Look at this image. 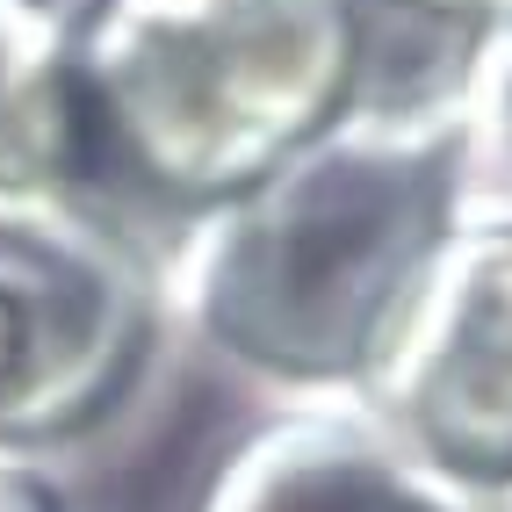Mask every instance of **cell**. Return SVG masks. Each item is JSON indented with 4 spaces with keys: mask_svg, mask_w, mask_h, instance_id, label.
Segmentation results:
<instances>
[{
    "mask_svg": "<svg viewBox=\"0 0 512 512\" xmlns=\"http://www.w3.org/2000/svg\"><path fill=\"white\" fill-rule=\"evenodd\" d=\"M476 152L462 94L361 101L275 174L195 210L174 267H159L166 311L253 383L354 397L469 210Z\"/></svg>",
    "mask_w": 512,
    "mask_h": 512,
    "instance_id": "cell-1",
    "label": "cell"
},
{
    "mask_svg": "<svg viewBox=\"0 0 512 512\" xmlns=\"http://www.w3.org/2000/svg\"><path fill=\"white\" fill-rule=\"evenodd\" d=\"M87 159L174 210L253 188L361 109V0H87L65 15Z\"/></svg>",
    "mask_w": 512,
    "mask_h": 512,
    "instance_id": "cell-2",
    "label": "cell"
},
{
    "mask_svg": "<svg viewBox=\"0 0 512 512\" xmlns=\"http://www.w3.org/2000/svg\"><path fill=\"white\" fill-rule=\"evenodd\" d=\"M166 275L80 188L0 195V462H51L138 397Z\"/></svg>",
    "mask_w": 512,
    "mask_h": 512,
    "instance_id": "cell-3",
    "label": "cell"
},
{
    "mask_svg": "<svg viewBox=\"0 0 512 512\" xmlns=\"http://www.w3.org/2000/svg\"><path fill=\"white\" fill-rule=\"evenodd\" d=\"M354 397L448 491L512 498V202L469 195Z\"/></svg>",
    "mask_w": 512,
    "mask_h": 512,
    "instance_id": "cell-4",
    "label": "cell"
},
{
    "mask_svg": "<svg viewBox=\"0 0 512 512\" xmlns=\"http://www.w3.org/2000/svg\"><path fill=\"white\" fill-rule=\"evenodd\" d=\"M426 476L361 397H289L210 469L195 512H469Z\"/></svg>",
    "mask_w": 512,
    "mask_h": 512,
    "instance_id": "cell-5",
    "label": "cell"
},
{
    "mask_svg": "<svg viewBox=\"0 0 512 512\" xmlns=\"http://www.w3.org/2000/svg\"><path fill=\"white\" fill-rule=\"evenodd\" d=\"M87 123L73 94L65 15L51 0H0V195L80 188Z\"/></svg>",
    "mask_w": 512,
    "mask_h": 512,
    "instance_id": "cell-6",
    "label": "cell"
},
{
    "mask_svg": "<svg viewBox=\"0 0 512 512\" xmlns=\"http://www.w3.org/2000/svg\"><path fill=\"white\" fill-rule=\"evenodd\" d=\"M462 101L476 116V145H491L498 159H512V8L498 22H484V58H476Z\"/></svg>",
    "mask_w": 512,
    "mask_h": 512,
    "instance_id": "cell-7",
    "label": "cell"
},
{
    "mask_svg": "<svg viewBox=\"0 0 512 512\" xmlns=\"http://www.w3.org/2000/svg\"><path fill=\"white\" fill-rule=\"evenodd\" d=\"M0 512H65V491L44 462H0Z\"/></svg>",
    "mask_w": 512,
    "mask_h": 512,
    "instance_id": "cell-8",
    "label": "cell"
},
{
    "mask_svg": "<svg viewBox=\"0 0 512 512\" xmlns=\"http://www.w3.org/2000/svg\"><path fill=\"white\" fill-rule=\"evenodd\" d=\"M412 15H433V22H498L512 0H397Z\"/></svg>",
    "mask_w": 512,
    "mask_h": 512,
    "instance_id": "cell-9",
    "label": "cell"
}]
</instances>
